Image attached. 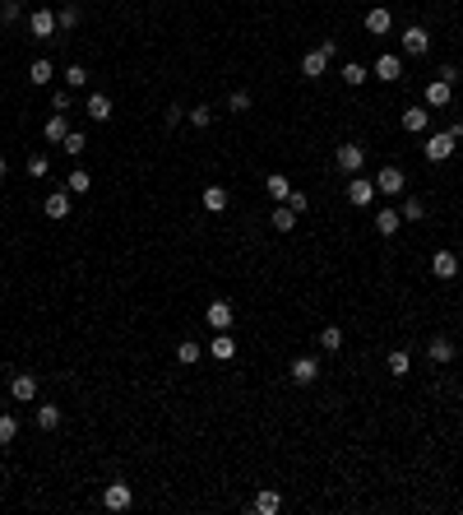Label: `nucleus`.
I'll use <instances>...</instances> for the list:
<instances>
[{
	"instance_id": "nucleus-30",
	"label": "nucleus",
	"mask_w": 463,
	"mask_h": 515,
	"mask_svg": "<svg viewBox=\"0 0 463 515\" xmlns=\"http://www.w3.org/2000/svg\"><path fill=\"white\" fill-rule=\"evenodd\" d=\"M264 186H269V195H274V200H287V195H292V181H287L283 172H269V181H264Z\"/></svg>"
},
{
	"instance_id": "nucleus-47",
	"label": "nucleus",
	"mask_w": 463,
	"mask_h": 515,
	"mask_svg": "<svg viewBox=\"0 0 463 515\" xmlns=\"http://www.w3.org/2000/svg\"><path fill=\"white\" fill-rule=\"evenodd\" d=\"M0 177H5V158H0Z\"/></svg>"
},
{
	"instance_id": "nucleus-11",
	"label": "nucleus",
	"mask_w": 463,
	"mask_h": 515,
	"mask_svg": "<svg viewBox=\"0 0 463 515\" xmlns=\"http://www.w3.org/2000/svg\"><path fill=\"white\" fill-rule=\"evenodd\" d=\"M56 28H61V24H56L51 10H32V15H28V33H32V37H42V42H46Z\"/></svg>"
},
{
	"instance_id": "nucleus-7",
	"label": "nucleus",
	"mask_w": 463,
	"mask_h": 515,
	"mask_svg": "<svg viewBox=\"0 0 463 515\" xmlns=\"http://www.w3.org/2000/svg\"><path fill=\"white\" fill-rule=\"evenodd\" d=\"M426 358H431L435 367H449V362H454V339H449V334H431V343H426Z\"/></svg>"
},
{
	"instance_id": "nucleus-32",
	"label": "nucleus",
	"mask_w": 463,
	"mask_h": 515,
	"mask_svg": "<svg viewBox=\"0 0 463 515\" xmlns=\"http://www.w3.org/2000/svg\"><path fill=\"white\" fill-rule=\"evenodd\" d=\"M61 149H65V154H70V158H79V154H84V149H88V135H84V130H70V135H65V140H61Z\"/></svg>"
},
{
	"instance_id": "nucleus-28",
	"label": "nucleus",
	"mask_w": 463,
	"mask_h": 515,
	"mask_svg": "<svg viewBox=\"0 0 463 515\" xmlns=\"http://www.w3.org/2000/svg\"><path fill=\"white\" fill-rule=\"evenodd\" d=\"M32 418H37V427H42V432H56V427H61V404H42Z\"/></svg>"
},
{
	"instance_id": "nucleus-27",
	"label": "nucleus",
	"mask_w": 463,
	"mask_h": 515,
	"mask_svg": "<svg viewBox=\"0 0 463 515\" xmlns=\"http://www.w3.org/2000/svg\"><path fill=\"white\" fill-rule=\"evenodd\" d=\"M51 79H56V65H51V61H32V65H28V84H37V89H46Z\"/></svg>"
},
{
	"instance_id": "nucleus-23",
	"label": "nucleus",
	"mask_w": 463,
	"mask_h": 515,
	"mask_svg": "<svg viewBox=\"0 0 463 515\" xmlns=\"http://www.w3.org/2000/svg\"><path fill=\"white\" fill-rule=\"evenodd\" d=\"M399 228H403V214H399V209H380V219H375V233H380V237H394Z\"/></svg>"
},
{
	"instance_id": "nucleus-2",
	"label": "nucleus",
	"mask_w": 463,
	"mask_h": 515,
	"mask_svg": "<svg viewBox=\"0 0 463 515\" xmlns=\"http://www.w3.org/2000/svg\"><path fill=\"white\" fill-rule=\"evenodd\" d=\"M102 506H107V511H116V515H125L130 506H135V487L121 483V478H116V483H107V492H102Z\"/></svg>"
},
{
	"instance_id": "nucleus-24",
	"label": "nucleus",
	"mask_w": 463,
	"mask_h": 515,
	"mask_svg": "<svg viewBox=\"0 0 463 515\" xmlns=\"http://www.w3.org/2000/svg\"><path fill=\"white\" fill-rule=\"evenodd\" d=\"M227 204H232L227 186H204V209H214V214H223Z\"/></svg>"
},
{
	"instance_id": "nucleus-44",
	"label": "nucleus",
	"mask_w": 463,
	"mask_h": 515,
	"mask_svg": "<svg viewBox=\"0 0 463 515\" xmlns=\"http://www.w3.org/2000/svg\"><path fill=\"white\" fill-rule=\"evenodd\" d=\"M283 204H287V209H292V214H306V190H292V195H287V200H283Z\"/></svg>"
},
{
	"instance_id": "nucleus-35",
	"label": "nucleus",
	"mask_w": 463,
	"mask_h": 515,
	"mask_svg": "<svg viewBox=\"0 0 463 515\" xmlns=\"http://www.w3.org/2000/svg\"><path fill=\"white\" fill-rule=\"evenodd\" d=\"M19 437V418L15 413H0V446H10Z\"/></svg>"
},
{
	"instance_id": "nucleus-43",
	"label": "nucleus",
	"mask_w": 463,
	"mask_h": 515,
	"mask_svg": "<svg viewBox=\"0 0 463 515\" xmlns=\"http://www.w3.org/2000/svg\"><path fill=\"white\" fill-rule=\"evenodd\" d=\"M70 102H75V89H56L51 93V107L56 111H70Z\"/></svg>"
},
{
	"instance_id": "nucleus-45",
	"label": "nucleus",
	"mask_w": 463,
	"mask_h": 515,
	"mask_svg": "<svg viewBox=\"0 0 463 515\" xmlns=\"http://www.w3.org/2000/svg\"><path fill=\"white\" fill-rule=\"evenodd\" d=\"M435 79H445V84H454V79H459V70H454V65H440V70H435Z\"/></svg>"
},
{
	"instance_id": "nucleus-26",
	"label": "nucleus",
	"mask_w": 463,
	"mask_h": 515,
	"mask_svg": "<svg viewBox=\"0 0 463 515\" xmlns=\"http://www.w3.org/2000/svg\"><path fill=\"white\" fill-rule=\"evenodd\" d=\"M42 209H46V219H65V214H70V195H65V190H51Z\"/></svg>"
},
{
	"instance_id": "nucleus-16",
	"label": "nucleus",
	"mask_w": 463,
	"mask_h": 515,
	"mask_svg": "<svg viewBox=\"0 0 463 515\" xmlns=\"http://www.w3.org/2000/svg\"><path fill=\"white\" fill-rule=\"evenodd\" d=\"M426 125H431V111H426V107H417V102H413V107L403 111V130H408V135H422Z\"/></svg>"
},
{
	"instance_id": "nucleus-29",
	"label": "nucleus",
	"mask_w": 463,
	"mask_h": 515,
	"mask_svg": "<svg viewBox=\"0 0 463 515\" xmlns=\"http://www.w3.org/2000/svg\"><path fill=\"white\" fill-rule=\"evenodd\" d=\"M320 348H324V353H343V329L339 325H324L320 329Z\"/></svg>"
},
{
	"instance_id": "nucleus-22",
	"label": "nucleus",
	"mask_w": 463,
	"mask_h": 515,
	"mask_svg": "<svg viewBox=\"0 0 463 515\" xmlns=\"http://www.w3.org/2000/svg\"><path fill=\"white\" fill-rule=\"evenodd\" d=\"M46 144H61L65 135H70V121H65V111H56V116H46Z\"/></svg>"
},
{
	"instance_id": "nucleus-4",
	"label": "nucleus",
	"mask_w": 463,
	"mask_h": 515,
	"mask_svg": "<svg viewBox=\"0 0 463 515\" xmlns=\"http://www.w3.org/2000/svg\"><path fill=\"white\" fill-rule=\"evenodd\" d=\"M370 200H375V181H370V177H361V172H357V177H348V204L366 209Z\"/></svg>"
},
{
	"instance_id": "nucleus-20",
	"label": "nucleus",
	"mask_w": 463,
	"mask_h": 515,
	"mask_svg": "<svg viewBox=\"0 0 463 515\" xmlns=\"http://www.w3.org/2000/svg\"><path fill=\"white\" fill-rule=\"evenodd\" d=\"M250 511H255V515H278V511H283V497H278L274 487H264L260 497H255V506H250Z\"/></svg>"
},
{
	"instance_id": "nucleus-46",
	"label": "nucleus",
	"mask_w": 463,
	"mask_h": 515,
	"mask_svg": "<svg viewBox=\"0 0 463 515\" xmlns=\"http://www.w3.org/2000/svg\"><path fill=\"white\" fill-rule=\"evenodd\" d=\"M185 121V107H167V125H181Z\"/></svg>"
},
{
	"instance_id": "nucleus-17",
	"label": "nucleus",
	"mask_w": 463,
	"mask_h": 515,
	"mask_svg": "<svg viewBox=\"0 0 463 515\" xmlns=\"http://www.w3.org/2000/svg\"><path fill=\"white\" fill-rule=\"evenodd\" d=\"M389 28H394V15H389L385 5H375V10L366 15V33H375V37H385Z\"/></svg>"
},
{
	"instance_id": "nucleus-18",
	"label": "nucleus",
	"mask_w": 463,
	"mask_h": 515,
	"mask_svg": "<svg viewBox=\"0 0 463 515\" xmlns=\"http://www.w3.org/2000/svg\"><path fill=\"white\" fill-rule=\"evenodd\" d=\"M370 75H380V79H385V84H394V79H403V61H399V56H389V51H385V56L375 61V70H370Z\"/></svg>"
},
{
	"instance_id": "nucleus-41",
	"label": "nucleus",
	"mask_w": 463,
	"mask_h": 515,
	"mask_svg": "<svg viewBox=\"0 0 463 515\" xmlns=\"http://www.w3.org/2000/svg\"><path fill=\"white\" fill-rule=\"evenodd\" d=\"M46 172H51V163H46V154H32V158H28V177H37V181H42Z\"/></svg>"
},
{
	"instance_id": "nucleus-6",
	"label": "nucleus",
	"mask_w": 463,
	"mask_h": 515,
	"mask_svg": "<svg viewBox=\"0 0 463 515\" xmlns=\"http://www.w3.org/2000/svg\"><path fill=\"white\" fill-rule=\"evenodd\" d=\"M403 51H408V56H426V51H431V33L422 28V24L403 28Z\"/></svg>"
},
{
	"instance_id": "nucleus-8",
	"label": "nucleus",
	"mask_w": 463,
	"mask_h": 515,
	"mask_svg": "<svg viewBox=\"0 0 463 515\" xmlns=\"http://www.w3.org/2000/svg\"><path fill=\"white\" fill-rule=\"evenodd\" d=\"M287 376H292L296 386H315V381H320V362H315V358H292Z\"/></svg>"
},
{
	"instance_id": "nucleus-36",
	"label": "nucleus",
	"mask_w": 463,
	"mask_h": 515,
	"mask_svg": "<svg viewBox=\"0 0 463 515\" xmlns=\"http://www.w3.org/2000/svg\"><path fill=\"white\" fill-rule=\"evenodd\" d=\"M227 111H236V116L250 111V93H246V89H232V93H227Z\"/></svg>"
},
{
	"instance_id": "nucleus-5",
	"label": "nucleus",
	"mask_w": 463,
	"mask_h": 515,
	"mask_svg": "<svg viewBox=\"0 0 463 515\" xmlns=\"http://www.w3.org/2000/svg\"><path fill=\"white\" fill-rule=\"evenodd\" d=\"M375 190H380V195H403V190H408V177H403V168H394V163H389V168H380V177H375Z\"/></svg>"
},
{
	"instance_id": "nucleus-14",
	"label": "nucleus",
	"mask_w": 463,
	"mask_h": 515,
	"mask_svg": "<svg viewBox=\"0 0 463 515\" xmlns=\"http://www.w3.org/2000/svg\"><path fill=\"white\" fill-rule=\"evenodd\" d=\"M449 102H454V84L431 79V84H426V107H449Z\"/></svg>"
},
{
	"instance_id": "nucleus-21",
	"label": "nucleus",
	"mask_w": 463,
	"mask_h": 515,
	"mask_svg": "<svg viewBox=\"0 0 463 515\" xmlns=\"http://www.w3.org/2000/svg\"><path fill=\"white\" fill-rule=\"evenodd\" d=\"M296 219H301V214H292L287 204H278L274 214H269V228H274V233H292V228H296Z\"/></svg>"
},
{
	"instance_id": "nucleus-12",
	"label": "nucleus",
	"mask_w": 463,
	"mask_h": 515,
	"mask_svg": "<svg viewBox=\"0 0 463 515\" xmlns=\"http://www.w3.org/2000/svg\"><path fill=\"white\" fill-rule=\"evenodd\" d=\"M204 320H209V329H232V302H209V311H204Z\"/></svg>"
},
{
	"instance_id": "nucleus-48",
	"label": "nucleus",
	"mask_w": 463,
	"mask_h": 515,
	"mask_svg": "<svg viewBox=\"0 0 463 515\" xmlns=\"http://www.w3.org/2000/svg\"><path fill=\"white\" fill-rule=\"evenodd\" d=\"M459 70H463V61H459Z\"/></svg>"
},
{
	"instance_id": "nucleus-42",
	"label": "nucleus",
	"mask_w": 463,
	"mask_h": 515,
	"mask_svg": "<svg viewBox=\"0 0 463 515\" xmlns=\"http://www.w3.org/2000/svg\"><path fill=\"white\" fill-rule=\"evenodd\" d=\"M176 358H181L185 367H190V362H200V343H195V339H185L181 348H176Z\"/></svg>"
},
{
	"instance_id": "nucleus-9",
	"label": "nucleus",
	"mask_w": 463,
	"mask_h": 515,
	"mask_svg": "<svg viewBox=\"0 0 463 515\" xmlns=\"http://www.w3.org/2000/svg\"><path fill=\"white\" fill-rule=\"evenodd\" d=\"M454 144H459V140H454L449 130H440V135H431V140H426V149H422V154L431 158V163H445V158L454 154Z\"/></svg>"
},
{
	"instance_id": "nucleus-3",
	"label": "nucleus",
	"mask_w": 463,
	"mask_h": 515,
	"mask_svg": "<svg viewBox=\"0 0 463 515\" xmlns=\"http://www.w3.org/2000/svg\"><path fill=\"white\" fill-rule=\"evenodd\" d=\"M10 399H15V404H32V399H37V376L15 372L10 376Z\"/></svg>"
},
{
	"instance_id": "nucleus-33",
	"label": "nucleus",
	"mask_w": 463,
	"mask_h": 515,
	"mask_svg": "<svg viewBox=\"0 0 463 515\" xmlns=\"http://www.w3.org/2000/svg\"><path fill=\"white\" fill-rule=\"evenodd\" d=\"M366 75H370V70H366V65H357V61L343 65V84H352V89H361V84H366Z\"/></svg>"
},
{
	"instance_id": "nucleus-40",
	"label": "nucleus",
	"mask_w": 463,
	"mask_h": 515,
	"mask_svg": "<svg viewBox=\"0 0 463 515\" xmlns=\"http://www.w3.org/2000/svg\"><path fill=\"white\" fill-rule=\"evenodd\" d=\"M19 15H23V10H19V0H5V5H0V24H5V28L19 24Z\"/></svg>"
},
{
	"instance_id": "nucleus-19",
	"label": "nucleus",
	"mask_w": 463,
	"mask_h": 515,
	"mask_svg": "<svg viewBox=\"0 0 463 515\" xmlns=\"http://www.w3.org/2000/svg\"><path fill=\"white\" fill-rule=\"evenodd\" d=\"M84 111H88V121H111V98L107 93H93L88 102H84Z\"/></svg>"
},
{
	"instance_id": "nucleus-34",
	"label": "nucleus",
	"mask_w": 463,
	"mask_h": 515,
	"mask_svg": "<svg viewBox=\"0 0 463 515\" xmlns=\"http://www.w3.org/2000/svg\"><path fill=\"white\" fill-rule=\"evenodd\" d=\"M399 214H403V219H408V223H422V219H426V204L417 200V195H408V200H403V209H399Z\"/></svg>"
},
{
	"instance_id": "nucleus-15",
	"label": "nucleus",
	"mask_w": 463,
	"mask_h": 515,
	"mask_svg": "<svg viewBox=\"0 0 463 515\" xmlns=\"http://www.w3.org/2000/svg\"><path fill=\"white\" fill-rule=\"evenodd\" d=\"M209 353H214L218 362H232V358H236V339H232V329H218L214 343H209Z\"/></svg>"
},
{
	"instance_id": "nucleus-25",
	"label": "nucleus",
	"mask_w": 463,
	"mask_h": 515,
	"mask_svg": "<svg viewBox=\"0 0 463 515\" xmlns=\"http://www.w3.org/2000/svg\"><path fill=\"white\" fill-rule=\"evenodd\" d=\"M385 372H389V376H408V372H413L408 348H394V353H389V358H385Z\"/></svg>"
},
{
	"instance_id": "nucleus-1",
	"label": "nucleus",
	"mask_w": 463,
	"mask_h": 515,
	"mask_svg": "<svg viewBox=\"0 0 463 515\" xmlns=\"http://www.w3.org/2000/svg\"><path fill=\"white\" fill-rule=\"evenodd\" d=\"M334 51H339V42H334V37H324L320 47H310L306 56H301V75H306V79H320V75H324V65H329V56H334Z\"/></svg>"
},
{
	"instance_id": "nucleus-38",
	"label": "nucleus",
	"mask_w": 463,
	"mask_h": 515,
	"mask_svg": "<svg viewBox=\"0 0 463 515\" xmlns=\"http://www.w3.org/2000/svg\"><path fill=\"white\" fill-rule=\"evenodd\" d=\"M185 116H190L195 130H209V125H214V111H209V107H195V111H185Z\"/></svg>"
},
{
	"instance_id": "nucleus-39",
	"label": "nucleus",
	"mask_w": 463,
	"mask_h": 515,
	"mask_svg": "<svg viewBox=\"0 0 463 515\" xmlns=\"http://www.w3.org/2000/svg\"><path fill=\"white\" fill-rule=\"evenodd\" d=\"M56 24H61L65 33H70V28H79V5H65L61 15H56Z\"/></svg>"
},
{
	"instance_id": "nucleus-10",
	"label": "nucleus",
	"mask_w": 463,
	"mask_h": 515,
	"mask_svg": "<svg viewBox=\"0 0 463 515\" xmlns=\"http://www.w3.org/2000/svg\"><path fill=\"white\" fill-rule=\"evenodd\" d=\"M339 172H348V177H357V172H361V163H366V149H361V144H343L339 154Z\"/></svg>"
},
{
	"instance_id": "nucleus-13",
	"label": "nucleus",
	"mask_w": 463,
	"mask_h": 515,
	"mask_svg": "<svg viewBox=\"0 0 463 515\" xmlns=\"http://www.w3.org/2000/svg\"><path fill=\"white\" fill-rule=\"evenodd\" d=\"M431 274H435V279H454V274H459V255H454V251H435V255H431Z\"/></svg>"
},
{
	"instance_id": "nucleus-37",
	"label": "nucleus",
	"mask_w": 463,
	"mask_h": 515,
	"mask_svg": "<svg viewBox=\"0 0 463 515\" xmlns=\"http://www.w3.org/2000/svg\"><path fill=\"white\" fill-rule=\"evenodd\" d=\"M84 84H88V70H84V65H70V70H65V89H84Z\"/></svg>"
},
{
	"instance_id": "nucleus-31",
	"label": "nucleus",
	"mask_w": 463,
	"mask_h": 515,
	"mask_svg": "<svg viewBox=\"0 0 463 515\" xmlns=\"http://www.w3.org/2000/svg\"><path fill=\"white\" fill-rule=\"evenodd\" d=\"M88 186H93V177L84 168H75L70 172V181H65V190H70V195H88Z\"/></svg>"
}]
</instances>
